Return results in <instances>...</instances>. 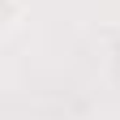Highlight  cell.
<instances>
[{
  "mask_svg": "<svg viewBox=\"0 0 120 120\" xmlns=\"http://www.w3.org/2000/svg\"><path fill=\"white\" fill-rule=\"evenodd\" d=\"M22 13V0H0V30H9Z\"/></svg>",
  "mask_w": 120,
  "mask_h": 120,
  "instance_id": "6da1fadb",
  "label": "cell"
}]
</instances>
